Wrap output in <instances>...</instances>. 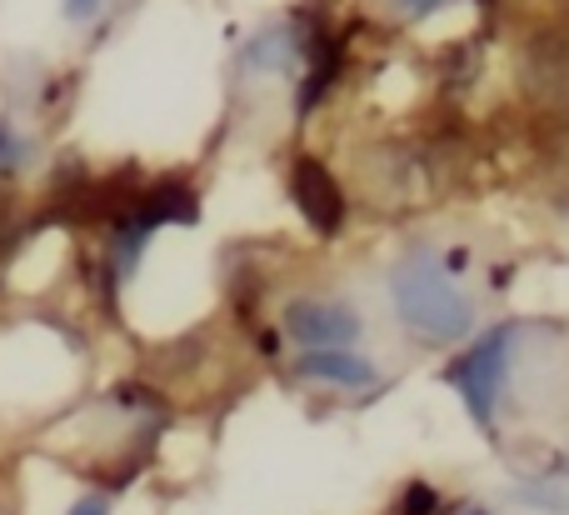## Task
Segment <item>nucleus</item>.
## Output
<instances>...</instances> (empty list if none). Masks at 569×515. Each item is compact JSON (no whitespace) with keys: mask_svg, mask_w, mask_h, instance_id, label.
I'll return each instance as SVG.
<instances>
[{"mask_svg":"<svg viewBox=\"0 0 569 515\" xmlns=\"http://www.w3.org/2000/svg\"><path fill=\"white\" fill-rule=\"evenodd\" d=\"M440 0H400V10H410V16H425V10H435Z\"/></svg>","mask_w":569,"mask_h":515,"instance_id":"nucleus-13","label":"nucleus"},{"mask_svg":"<svg viewBox=\"0 0 569 515\" xmlns=\"http://www.w3.org/2000/svg\"><path fill=\"white\" fill-rule=\"evenodd\" d=\"M510 346H515V326H500L450 366V386L465 396V406H470V416L480 426H490V410L500 400L505 370H510Z\"/></svg>","mask_w":569,"mask_h":515,"instance_id":"nucleus-2","label":"nucleus"},{"mask_svg":"<svg viewBox=\"0 0 569 515\" xmlns=\"http://www.w3.org/2000/svg\"><path fill=\"white\" fill-rule=\"evenodd\" d=\"M405 515H435V491L430 486H410V496H405Z\"/></svg>","mask_w":569,"mask_h":515,"instance_id":"nucleus-10","label":"nucleus"},{"mask_svg":"<svg viewBox=\"0 0 569 515\" xmlns=\"http://www.w3.org/2000/svg\"><path fill=\"white\" fill-rule=\"evenodd\" d=\"M290 196H295V206H300V216L310 220L320 236H335V230L345 226V196H340V186H335V176L315 156H300L290 166Z\"/></svg>","mask_w":569,"mask_h":515,"instance_id":"nucleus-4","label":"nucleus"},{"mask_svg":"<svg viewBox=\"0 0 569 515\" xmlns=\"http://www.w3.org/2000/svg\"><path fill=\"white\" fill-rule=\"evenodd\" d=\"M70 515H110V506L100 496H86V501H76V506H70Z\"/></svg>","mask_w":569,"mask_h":515,"instance_id":"nucleus-12","label":"nucleus"},{"mask_svg":"<svg viewBox=\"0 0 569 515\" xmlns=\"http://www.w3.org/2000/svg\"><path fill=\"white\" fill-rule=\"evenodd\" d=\"M20 160H26V140H20L10 126H0V170H16Z\"/></svg>","mask_w":569,"mask_h":515,"instance_id":"nucleus-9","label":"nucleus"},{"mask_svg":"<svg viewBox=\"0 0 569 515\" xmlns=\"http://www.w3.org/2000/svg\"><path fill=\"white\" fill-rule=\"evenodd\" d=\"M200 216V200L190 186H180V180H166V186H150L136 196V210H130V220H140V226H190V220Z\"/></svg>","mask_w":569,"mask_h":515,"instance_id":"nucleus-5","label":"nucleus"},{"mask_svg":"<svg viewBox=\"0 0 569 515\" xmlns=\"http://www.w3.org/2000/svg\"><path fill=\"white\" fill-rule=\"evenodd\" d=\"M470 515H480V511H470Z\"/></svg>","mask_w":569,"mask_h":515,"instance_id":"nucleus-14","label":"nucleus"},{"mask_svg":"<svg viewBox=\"0 0 569 515\" xmlns=\"http://www.w3.org/2000/svg\"><path fill=\"white\" fill-rule=\"evenodd\" d=\"M390 296H395V310H400L405 326L425 340H440V346L460 340L465 330L475 326V306L460 296L455 276L430 250H415V256H405L400 266H395Z\"/></svg>","mask_w":569,"mask_h":515,"instance_id":"nucleus-1","label":"nucleus"},{"mask_svg":"<svg viewBox=\"0 0 569 515\" xmlns=\"http://www.w3.org/2000/svg\"><path fill=\"white\" fill-rule=\"evenodd\" d=\"M284 336L305 350H345L360 340V316L340 300H290L284 306Z\"/></svg>","mask_w":569,"mask_h":515,"instance_id":"nucleus-3","label":"nucleus"},{"mask_svg":"<svg viewBox=\"0 0 569 515\" xmlns=\"http://www.w3.org/2000/svg\"><path fill=\"white\" fill-rule=\"evenodd\" d=\"M295 60H305L300 26H270L246 46V66L250 70H295Z\"/></svg>","mask_w":569,"mask_h":515,"instance_id":"nucleus-7","label":"nucleus"},{"mask_svg":"<svg viewBox=\"0 0 569 515\" xmlns=\"http://www.w3.org/2000/svg\"><path fill=\"white\" fill-rule=\"evenodd\" d=\"M525 76L535 80V90H560L565 80H569V50H565V40H555V36L535 40L530 56H525Z\"/></svg>","mask_w":569,"mask_h":515,"instance_id":"nucleus-8","label":"nucleus"},{"mask_svg":"<svg viewBox=\"0 0 569 515\" xmlns=\"http://www.w3.org/2000/svg\"><path fill=\"white\" fill-rule=\"evenodd\" d=\"M100 10V0H66V16L70 20H90Z\"/></svg>","mask_w":569,"mask_h":515,"instance_id":"nucleus-11","label":"nucleus"},{"mask_svg":"<svg viewBox=\"0 0 569 515\" xmlns=\"http://www.w3.org/2000/svg\"><path fill=\"white\" fill-rule=\"evenodd\" d=\"M300 376L305 380H325V386H340V390L375 386V366L365 356H355L350 346H345V350H305V356H300Z\"/></svg>","mask_w":569,"mask_h":515,"instance_id":"nucleus-6","label":"nucleus"}]
</instances>
